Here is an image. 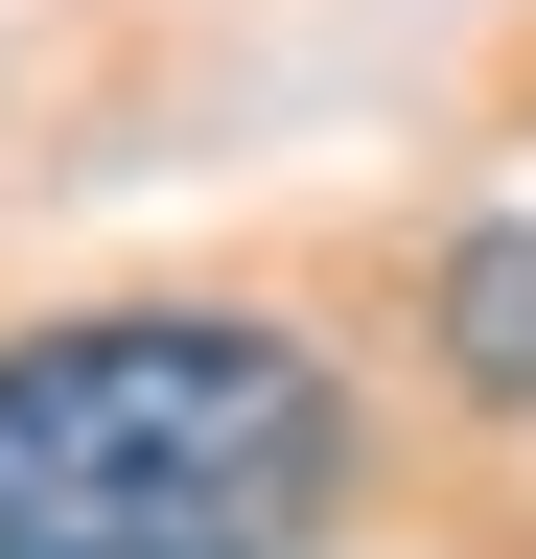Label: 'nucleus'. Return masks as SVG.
Listing matches in <instances>:
<instances>
[{
	"label": "nucleus",
	"instance_id": "obj_1",
	"mask_svg": "<svg viewBox=\"0 0 536 559\" xmlns=\"http://www.w3.org/2000/svg\"><path fill=\"white\" fill-rule=\"evenodd\" d=\"M373 513V396L281 304L0 326V559H326Z\"/></svg>",
	"mask_w": 536,
	"mask_h": 559
},
{
	"label": "nucleus",
	"instance_id": "obj_2",
	"mask_svg": "<svg viewBox=\"0 0 536 559\" xmlns=\"http://www.w3.org/2000/svg\"><path fill=\"white\" fill-rule=\"evenodd\" d=\"M420 349H443L466 419L536 443V234H443V257H420Z\"/></svg>",
	"mask_w": 536,
	"mask_h": 559
}]
</instances>
